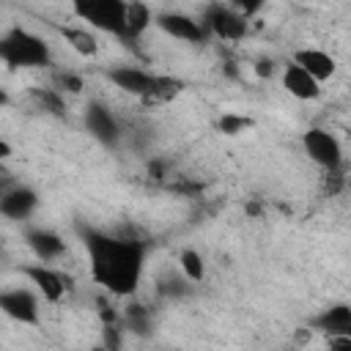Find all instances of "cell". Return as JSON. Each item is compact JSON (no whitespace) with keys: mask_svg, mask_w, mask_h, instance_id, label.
<instances>
[{"mask_svg":"<svg viewBox=\"0 0 351 351\" xmlns=\"http://www.w3.org/2000/svg\"><path fill=\"white\" fill-rule=\"evenodd\" d=\"M293 60H296L299 66H304L318 82L329 80V77L337 71L335 58H332L329 52H324V49H299V52L293 55Z\"/></svg>","mask_w":351,"mask_h":351,"instance_id":"obj_14","label":"cell"},{"mask_svg":"<svg viewBox=\"0 0 351 351\" xmlns=\"http://www.w3.org/2000/svg\"><path fill=\"white\" fill-rule=\"evenodd\" d=\"M203 25L208 33L225 38V41H239L247 36V16L241 11H236L233 5L228 3H214L206 8V16H203Z\"/></svg>","mask_w":351,"mask_h":351,"instance_id":"obj_4","label":"cell"},{"mask_svg":"<svg viewBox=\"0 0 351 351\" xmlns=\"http://www.w3.org/2000/svg\"><path fill=\"white\" fill-rule=\"evenodd\" d=\"M27 247L44 261V263H49V261H55V258H60L63 252H66V241L58 236V233H52V230H44V228H33V230H27Z\"/></svg>","mask_w":351,"mask_h":351,"instance_id":"obj_13","label":"cell"},{"mask_svg":"<svg viewBox=\"0 0 351 351\" xmlns=\"http://www.w3.org/2000/svg\"><path fill=\"white\" fill-rule=\"evenodd\" d=\"M104 346H110V348H118V346H121L115 326H104Z\"/></svg>","mask_w":351,"mask_h":351,"instance_id":"obj_26","label":"cell"},{"mask_svg":"<svg viewBox=\"0 0 351 351\" xmlns=\"http://www.w3.org/2000/svg\"><path fill=\"white\" fill-rule=\"evenodd\" d=\"M159 291L162 293H167V296H184L189 288H186V282L184 280H176V277H167V280H162V285H159Z\"/></svg>","mask_w":351,"mask_h":351,"instance_id":"obj_23","label":"cell"},{"mask_svg":"<svg viewBox=\"0 0 351 351\" xmlns=\"http://www.w3.org/2000/svg\"><path fill=\"white\" fill-rule=\"evenodd\" d=\"M126 3L129 0H71L74 14L82 22L121 38L126 36Z\"/></svg>","mask_w":351,"mask_h":351,"instance_id":"obj_3","label":"cell"},{"mask_svg":"<svg viewBox=\"0 0 351 351\" xmlns=\"http://www.w3.org/2000/svg\"><path fill=\"white\" fill-rule=\"evenodd\" d=\"M225 3L233 5L236 11H241L244 16H250V14H255L261 8V0H225Z\"/></svg>","mask_w":351,"mask_h":351,"instance_id":"obj_24","label":"cell"},{"mask_svg":"<svg viewBox=\"0 0 351 351\" xmlns=\"http://www.w3.org/2000/svg\"><path fill=\"white\" fill-rule=\"evenodd\" d=\"M107 77H110V80L115 82V88H121L123 93H132V96H140V99L151 90V85H154V80H156V74H148V71H143V69H137V66H118V69H112Z\"/></svg>","mask_w":351,"mask_h":351,"instance_id":"obj_12","label":"cell"},{"mask_svg":"<svg viewBox=\"0 0 351 351\" xmlns=\"http://www.w3.org/2000/svg\"><path fill=\"white\" fill-rule=\"evenodd\" d=\"M63 38L80 55H96L99 52V41L88 27H63Z\"/></svg>","mask_w":351,"mask_h":351,"instance_id":"obj_17","label":"cell"},{"mask_svg":"<svg viewBox=\"0 0 351 351\" xmlns=\"http://www.w3.org/2000/svg\"><path fill=\"white\" fill-rule=\"evenodd\" d=\"M0 58L11 69H33L49 63V47L30 30L11 27L0 41Z\"/></svg>","mask_w":351,"mask_h":351,"instance_id":"obj_2","label":"cell"},{"mask_svg":"<svg viewBox=\"0 0 351 351\" xmlns=\"http://www.w3.org/2000/svg\"><path fill=\"white\" fill-rule=\"evenodd\" d=\"M33 99H36V104L44 110V112H49V115H63V99H60V93H55V90H33Z\"/></svg>","mask_w":351,"mask_h":351,"instance_id":"obj_20","label":"cell"},{"mask_svg":"<svg viewBox=\"0 0 351 351\" xmlns=\"http://www.w3.org/2000/svg\"><path fill=\"white\" fill-rule=\"evenodd\" d=\"M181 269L192 282H200L206 277V263H203L200 252H195V250H184L181 252Z\"/></svg>","mask_w":351,"mask_h":351,"instance_id":"obj_19","label":"cell"},{"mask_svg":"<svg viewBox=\"0 0 351 351\" xmlns=\"http://www.w3.org/2000/svg\"><path fill=\"white\" fill-rule=\"evenodd\" d=\"M85 126L104 145H115L121 140V126H118L115 115L110 112V107H104L101 101H90L85 107Z\"/></svg>","mask_w":351,"mask_h":351,"instance_id":"obj_7","label":"cell"},{"mask_svg":"<svg viewBox=\"0 0 351 351\" xmlns=\"http://www.w3.org/2000/svg\"><path fill=\"white\" fill-rule=\"evenodd\" d=\"M151 25V8L143 3V0H129L126 3V41L129 38H137L145 33V27Z\"/></svg>","mask_w":351,"mask_h":351,"instance_id":"obj_16","label":"cell"},{"mask_svg":"<svg viewBox=\"0 0 351 351\" xmlns=\"http://www.w3.org/2000/svg\"><path fill=\"white\" fill-rule=\"evenodd\" d=\"M0 310L19 324H38V299L27 288H14L0 296Z\"/></svg>","mask_w":351,"mask_h":351,"instance_id":"obj_8","label":"cell"},{"mask_svg":"<svg viewBox=\"0 0 351 351\" xmlns=\"http://www.w3.org/2000/svg\"><path fill=\"white\" fill-rule=\"evenodd\" d=\"M304 151H307V156L315 162V165H321V167H326L329 173H335L337 167H340V162H343V148H340V143H337V137L332 134V132H326V129H310L307 134H304Z\"/></svg>","mask_w":351,"mask_h":351,"instance_id":"obj_5","label":"cell"},{"mask_svg":"<svg viewBox=\"0 0 351 351\" xmlns=\"http://www.w3.org/2000/svg\"><path fill=\"white\" fill-rule=\"evenodd\" d=\"M348 335H351V329H348Z\"/></svg>","mask_w":351,"mask_h":351,"instance_id":"obj_28","label":"cell"},{"mask_svg":"<svg viewBox=\"0 0 351 351\" xmlns=\"http://www.w3.org/2000/svg\"><path fill=\"white\" fill-rule=\"evenodd\" d=\"M82 239L90 258L93 280L118 296L132 293L143 274V258H145L143 244L99 230H82Z\"/></svg>","mask_w":351,"mask_h":351,"instance_id":"obj_1","label":"cell"},{"mask_svg":"<svg viewBox=\"0 0 351 351\" xmlns=\"http://www.w3.org/2000/svg\"><path fill=\"white\" fill-rule=\"evenodd\" d=\"M315 326L324 329L326 335L348 332V329H351V307H348V304H332V307H326V310L315 318Z\"/></svg>","mask_w":351,"mask_h":351,"instance_id":"obj_15","label":"cell"},{"mask_svg":"<svg viewBox=\"0 0 351 351\" xmlns=\"http://www.w3.org/2000/svg\"><path fill=\"white\" fill-rule=\"evenodd\" d=\"M60 85H63L66 90H71V93H80V90H82V80H80L77 74H60Z\"/></svg>","mask_w":351,"mask_h":351,"instance_id":"obj_25","label":"cell"},{"mask_svg":"<svg viewBox=\"0 0 351 351\" xmlns=\"http://www.w3.org/2000/svg\"><path fill=\"white\" fill-rule=\"evenodd\" d=\"M271 66H274V63L266 58V60H258V63H255V71H258L261 77H269V74H271Z\"/></svg>","mask_w":351,"mask_h":351,"instance_id":"obj_27","label":"cell"},{"mask_svg":"<svg viewBox=\"0 0 351 351\" xmlns=\"http://www.w3.org/2000/svg\"><path fill=\"white\" fill-rule=\"evenodd\" d=\"M252 126V121L247 118V115H236V112H225L219 121H217V129L222 132V134H239V132H244V129H250Z\"/></svg>","mask_w":351,"mask_h":351,"instance_id":"obj_22","label":"cell"},{"mask_svg":"<svg viewBox=\"0 0 351 351\" xmlns=\"http://www.w3.org/2000/svg\"><path fill=\"white\" fill-rule=\"evenodd\" d=\"M154 25H156L162 33L178 38V41H189V44H200V41L206 38V33H208L206 25H203V19L197 22L195 16H189V14H178V11L156 14Z\"/></svg>","mask_w":351,"mask_h":351,"instance_id":"obj_6","label":"cell"},{"mask_svg":"<svg viewBox=\"0 0 351 351\" xmlns=\"http://www.w3.org/2000/svg\"><path fill=\"white\" fill-rule=\"evenodd\" d=\"M178 90H181V82H178V80H173V77H156L154 85H151V90L143 96V101H145V104L167 101V99H173Z\"/></svg>","mask_w":351,"mask_h":351,"instance_id":"obj_18","label":"cell"},{"mask_svg":"<svg viewBox=\"0 0 351 351\" xmlns=\"http://www.w3.org/2000/svg\"><path fill=\"white\" fill-rule=\"evenodd\" d=\"M38 206V195L30 186H11L0 197V211L8 219H27Z\"/></svg>","mask_w":351,"mask_h":351,"instance_id":"obj_11","label":"cell"},{"mask_svg":"<svg viewBox=\"0 0 351 351\" xmlns=\"http://www.w3.org/2000/svg\"><path fill=\"white\" fill-rule=\"evenodd\" d=\"M25 274L33 280V285L44 293V299H49V302H60L63 296H66V291H69V277H63L60 271H55V269H49L47 263H38V266H27L25 269Z\"/></svg>","mask_w":351,"mask_h":351,"instance_id":"obj_9","label":"cell"},{"mask_svg":"<svg viewBox=\"0 0 351 351\" xmlns=\"http://www.w3.org/2000/svg\"><path fill=\"white\" fill-rule=\"evenodd\" d=\"M126 324H129V329H132L134 335H148V324H151L148 310H145L143 304H129V310H126Z\"/></svg>","mask_w":351,"mask_h":351,"instance_id":"obj_21","label":"cell"},{"mask_svg":"<svg viewBox=\"0 0 351 351\" xmlns=\"http://www.w3.org/2000/svg\"><path fill=\"white\" fill-rule=\"evenodd\" d=\"M282 85H285V90L291 93V96H296V99H318V93H321V82L304 69V66H299L296 60H291L288 66H285V71H282Z\"/></svg>","mask_w":351,"mask_h":351,"instance_id":"obj_10","label":"cell"}]
</instances>
